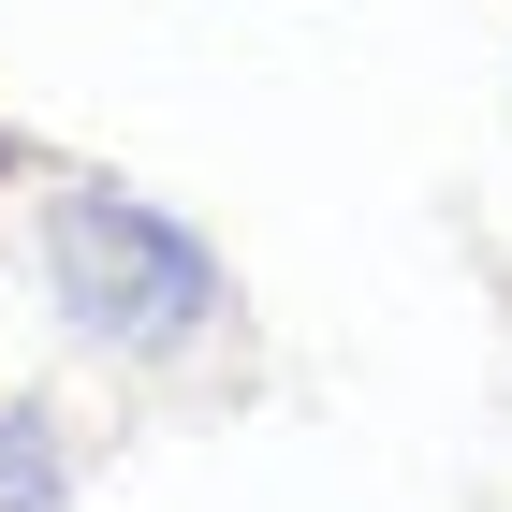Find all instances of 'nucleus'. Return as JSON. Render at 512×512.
Wrapping results in <instances>:
<instances>
[{
	"label": "nucleus",
	"instance_id": "nucleus-1",
	"mask_svg": "<svg viewBox=\"0 0 512 512\" xmlns=\"http://www.w3.org/2000/svg\"><path fill=\"white\" fill-rule=\"evenodd\" d=\"M44 293L103 352H176V337L220 322V249L191 220H161V205H132V191L88 176V191L44 205Z\"/></svg>",
	"mask_w": 512,
	"mask_h": 512
},
{
	"label": "nucleus",
	"instance_id": "nucleus-2",
	"mask_svg": "<svg viewBox=\"0 0 512 512\" xmlns=\"http://www.w3.org/2000/svg\"><path fill=\"white\" fill-rule=\"evenodd\" d=\"M59 483H74V454H59V410L0 395V512H59Z\"/></svg>",
	"mask_w": 512,
	"mask_h": 512
},
{
	"label": "nucleus",
	"instance_id": "nucleus-3",
	"mask_svg": "<svg viewBox=\"0 0 512 512\" xmlns=\"http://www.w3.org/2000/svg\"><path fill=\"white\" fill-rule=\"evenodd\" d=\"M0 161H15V132H0Z\"/></svg>",
	"mask_w": 512,
	"mask_h": 512
}]
</instances>
